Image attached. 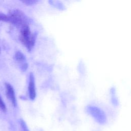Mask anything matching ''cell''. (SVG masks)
Listing matches in <instances>:
<instances>
[{"instance_id": "8992f818", "label": "cell", "mask_w": 131, "mask_h": 131, "mask_svg": "<svg viewBox=\"0 0 131 131\" xmlns=\"http://www.w3.org/2000/svg\"><path fill=\"white\" fill-rule=\"evenodd\" d=\"M5 86L6 89V94L8 99L9 100L14 107H16L17 105V99L13 87L11 84L7 82L5 83Z\"/></svg>"}, {"instance_id": "3957f363", "label": "cell", "mask_w": 131, "mask_h": 131, "mask_svg": "<svg viewBox=\"0 0 131 131\" xmlns=\"http://www.w3.org/2000/svg\"><path fill=\"white\" fill-rule=\"evenodd\" d=\"M86 112L100 124H104L107 121L106 116L104 112L100 108L91 105H88L85 107Z\"/></svg>"}, {"instance_id": "6da1fadb", "label": "cell", "mask_w": 131, "mask_h": 131, "mask_svg": "<svg viewBox=\"0 0 131 131\" xmlns=\"http://www.w3.org/2000/svg\"><path fill=\"white\" fill-rule=\"evenodd\" d=\"M5 22L9 23L19 29L24 26L30 25L33 23V20L24 12L16 9L11 10L6 15Z\"/></svg>"}, {"instance_id": "7a4b0ae2", "label": "cell", "mask_w": 131, "mask_h": 131, "mask_svg": "<svg viewBox=\"0 0 131 131\" xmlns=\"http://www.w3.org/2000/svg\"><path fill=\"white\" fill-rule=\"evenodd\" d=\"M19 40L21 43L26 47L27 50L30 52L33 49L37 37L36 32H32L29 26H24L19 28Z\"/></svg>"}, {"instance_id": "8fae6325", "label": "cell", "mask_w": 131, "mask_h": 131, "mask_svg": "<svg viewBox=\"0 0 131 131\" xmlns=\"http://www.w3.org/2000/svg\"><path fill=\"white\" fill-rule=\"evenodd\" d=\"M111 94H112V98H113L114 97V98H112V101L113 102V103L115 104V105H117V104H118V100H117V98H115V97H114V95H115V89H111Z\"/></svg>"}, {"instance_id": "ba28073f", "label": "cell", "mask_w": 131, "mask_h": 131, "mask_svg": "<svg viewBox=\"0 0 131 131\" xmlns=\"http://www.w3.org/2000/svg\"><path fill=\"white\" fill-rule=\"evenodd\" d=\"M24 4L27 6H32L38 3L41 0H19Z\"/></svg>"}, {"instance_id": "52a82bcc", "label": "cell", "mask_w": 131, "mask_h": 131, "mask_svg": "<svg viewBox=\"0 0 131 131\" xmlns=\"http://www.w3.org/2000/svg\"><path fill=\"white\" fill-rule=\"evenodd\" d=\"M48 3L52 6L59 10L63 11L66 9V6L60 0H48Z\"/></svg>"}, {"instance_id": "30bf717a", "label": "cell", "mask_w": 131, "mask_h": 131, "mask_svg": "<svg viewBox=\"0 0 131 131\" xmlns=\"http://www.w3.org/2000/svg\"><path fill=\"white\" fill-rule=\"evenodd\" d=\"M0 110L3 112H6L7 111V107L5 105V102H4L2 98L0 95Z\"/></svg>"}, {"instance_id": "7c38bea8", "label": "cell", "mask_w": 131, "mask_h": 131, "mask_svg": "<svg viewBox=\"0 0 131 131\" xmlns=\"http://www.w3.org/2000/svg\"><path fill=\"white\" fill-rule=\"evenodd\" d=\"M0 53H1V47H0Z\"/></svg>"}, {"instance_id": "5b68a950", "label": "cell", "mask_w": 131, "mask_h": 131, "mask_svg": "<svg viewBox=\"0 0 131 131\" xmlns=\"http://www.w3.org/2000/svg\"><path fill=\"white\" fill-rule=\"evenodd\" d=\"M28 92L30 99L31 100H34L36 96V91L35 77L34 74L32 72H30L29 76Z\"/></svg>"}, {"instance_id": "9c48e42d", "label": "cell", "mask_w": 131, "mask_h": 131, "mask_svg": "<svg viewBox=\"0 0 131 131\" xmlns=\"http://www.w3.org/2000/svg\"><path fill=\"white\" fill-rule=\"evenodd\" d=\"M19 124L20 125V126L22 131H30L26 123L23 119H19Z\"/></svg>"}, {"instance_id": "277c9868", "label": "cell", "mask_w": 131, "mask_h": 131, "mask_svg": "<svg viewBox=\"0 0 131 131\" xmlns=\"http://www.w3.org/2000/svg\"><path fill=\"white\" fill-rule=\"evenodd\" d=\"M14 59L20 70L25 72L28 68V64L25 55L21 51H17L14 54Z\"/></svg>"}]
</instances>
